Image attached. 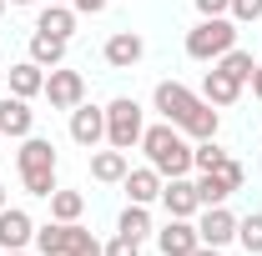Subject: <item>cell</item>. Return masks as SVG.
Returning <instances> with one entry per match:
<instances>
[{
    "instance_id": "obj_28",
    "label": "cell",
    "mask_w": 262,
    "mask_h": 256,
    "mask_svg": "<svg viewBox=\"0 0 262 256\" xmlns=\"http://www.w3.org/2000/svg\"><path fill=\"white\" fill-rule=\"evenodd\" d=\"M212 176L227 186V191H242V181H247V171H242V161H232V156H222L217 166H212Z\"/></svg>"
},
{
    "instance_id": "obj_23",
    "label": "cell",
    "mask_w": 262,
    "mask_h": 256,
    "mask_svg": "<svg viewBox=\"0 0 262 256\" xmlns=\"http://www.w3.org/2000/svg\"><path fill=\"white\" fill-rule=\"evenodd\" d=\"M212 65H217V70H227L232 81H242V86H247V81H252V70H257L252 50H237V45H232V50L222 56V61H212Z\"/></svg>"
},
{
    "instance_id": "obj_37",
    "label": "cell",
    "mask_w": 262,
    "mask_h": 256,
    "mask_svg": "<svg viewBox=\"0 0 262 256\" xmlns=\"http://www.w3.org/2000/svg\"><path fill=\"white\" fill-rule=\"evenodd\" d=\"M51 5H76V0H51Z\"/></svg>"
},
{
    "instance_id": "obj_14",
    "label": "cell",
    "mask_w": 262,
    "mask_h": 256,
    "mask_svg": "<svg viewBox=\"0 0 262 256\" xmlns=\"http://www.w3.org/2000/svg\"><path fill=\"white\" fill-rule=\"evenodd\" d=\"M217 126H222V111H212V100H196L192 116H187L177 131H187L192 141H217Z\"/></svg>"
},
{
    "instance_id": "obj_9",
    "label": "cell",
    "mask_w": 262,
    "mask_h": 256,
    "mask_svg": "<svg viewBox=\"0 0 262 256\" xmlns=\"http://www.w3.org/2000/svg\"><path fill=\"white\" fill-rule=\"evenodd\" d=\"M192 106H196V96L182 86V81H162V86H157V111H162L171 126H182V121L192 116Z\"/></svg>"
},
{
    "instance_id": "obj_3",
    "label": "cell",
    "mask_w": 262,
    "mask_h": 256,
    "mask_svg": "<svg viewBox=\"0 0 262 256\" xmlns=\"http://www.w3.org/2000/svg\"><path fill=\"white\" fill-rule=\"evenodd\" d=\"M141 106L131 96H116L111 106H106V141L116 146V151H131L136 141H141Z\"/></svg>"
},
{
    "instance_id": "obj_8",
    "label": "cell",
    "mask_w": 262,
    "mask_h": 256,
    "mask_svg": "<svg viewBox=\"0 0 262 256\" xmlns=\"http://www.w3.org/2000/svg\"><path fill=\"white\" fill-rule=\"evenodd\" d=\"M71 141L86 146V151H96V141H106V111L76 106V111H71Z\"/></svg>"
},
{
    "instance_id": "obj_38",
    "label": "cell",
    "mask_w": 262,
    "mask_h": 256,
    "mask_svg": "<svg viewBox=\"0 0 262 256\" xmlns=\"http://www.w3.org/2000/svg\"><path fill=\"white\" fill-rule=\"evenodd\" d=\"M10 5H35V0H10Z\"/></svg>"
},
{
    "instance_id": "obj_41",
    "label": "cell",
    "mask_w": 262,
    "mask_h": 256,
    "mask_svg": "<svg viewBox=\"0 0 262 256\" xmlns=\"http://www.w3.org/2000/svg\"><path fill=\"white\" fill-rule=\"evenodd\" d=\"M5 256H26V251H5Z\"/></svg>"
},
{
    "instance_id": "obj_15",
    "label": "cell",
    "mask_w": 262,
    "mask_h": 256,
    "mask_svg": "<svg viewBox=\"0 0 262 256\" xmlns=\"http://www.w3.org/2000/svg\"><path fill=\"white\" fill-rule=\"evenodd\" d=\"M46 91V65H35V61H20V65H10V96H20V100H31Z\"/></svg>"
},
{
    "instance_id": "obj_30",
    "label": "cell",
    "mask_w": 262,
    "mask_h": 256,
    "mask_svg": "<svg viewBox=\"0 0 262 256\" xmlns=\"http://www.w3.org/2000/svg\"><path fill=\"white\" fill-rule=\"evenodd\" d=\"M222 156H227V151H222L217 141H202V146L192 151V166H196V171H212V166H217Z\"/></svg>"
},
{
    "instance_id": "obj_33",
    "label": "cell",
    "mask_w": 262,
    "mask_h": 256,
    "mask_svg": "<svg viewBox=\"0 0 262 256\" xmlns=\"http://www.w3.org/2000/svg\"><path fill=\"white\" fill-rule=\"evenodd\" d=\"M196 10H202V15H227L232 0H196Z\"/></svg>"
},
{
    "instance_id": "obj_1",
    "label": "cell",
    "mask_w": 262,
    "mask_h": 256,
    "mask_svg": "<svg viewBox=\"0 0 262 256\" xmlns=\"http://www.w3.org/2000/svg\"><path fill=\"white\" fill-rule=\"evenodd\" d=\"M141 151L151 156V166H157L162 176H187V171H192V146L182 141V131L171 126V121L141 131Z\"/></svg>"
},
{
    "instance_id": "obj_6",
    "label": "cell",
    "mask_w": 262,
    "mask_h": 256,
    "mask_svg": "<svg viewBox=\"0 0 262 256\" xmlns=\"http://www.w3.org/2000/svg\"><path fill=\"white\" fill-rule=\"evenodd\" d=\"M157 246H162V256H192L196 246H202V236H196V226L187 221V216H171V221L157 231Z\"/></svg>"
},
{
    "instance_id": "obj_4",
    "label": "cell",
    "mask_w": 262,
    "mask_h": 256,
    "mask_svg": "<svg viewBox=\"0 0 262 256\" xmlns=\"http://www.w3.org/2000/svg\"><path fill=\"white\" fill-rule=\"evenodd\" d=\"M40 96L51 100V111H76V106L86 100V75H81V70H61V65H56V70L46 75V91H40Z\"/></svg>"
},
{
    "instance_id": "obj_27",
    "label": "cell",
    "mask_w": 262,
    "mask_h": 256,
    "mask_svg": "<svg viewBox=\"0 0 262 256\" xmlns=\"http://www.w3.org/2000/svg\"><path fill=\"white\" fill-rule=\"evenodd\" d=\"M20 181H26L31 196H46V201H51V191H56V166H46V171H20Z\"/></svg>"
},
{
    "instance_id": "obj_36",
    "label": "cell",
    "mask_w": 262,
    "mask_h": 256,
    "mask_svg": "<svg viewBox=\"0 0 262 256\" xmlns=\"http://www.w3.org/2000/svg\"><path fill=\"white\" fill-rule=\"evenodd\" d=\"M192 256H222V251H217V246H196Z\"/></svg>"
},
{
    "instance_id": "obj_21",
    "label": "cell",
    "mask_w": 262,
    "mask_h": 256,
    "mask_svg": "<svg viewBox=\"0 0 262 256\" xmlns=\"http://www.w3.org/2000/svg\"><path fill=\"white\" fill-rule=\"evenodd\" d=\"M31 61H35V65H51V70H56V65L66 61V40H61V35L35 31V35H31Z\"/></svg>"
},
{
    "instance_id": "obj_32",
    "label": "cell",
    "mask_w": 262,
    "mask_h": 256,
    "mask_svg": "<svg viewBox=\"0 0 262 256\" xmlns=\"http://www.w3.org/2000/svg\"><path fill=\"white\" fill-rule=\"evenodd\" d=\"M106 256H141V241H136V236H121V231H116V241L106 246Z\"/></svg>"
},
{
    "instance_id": "obj_2",
    "label": "cell",
    "mask_w": 262,
    "mask_h": 256,
    "mask_svg": "<svg viewBox=\"0 0 262 256\" xmlns=\"http://www.w3.org/2000/svg\"><path fill=\"white\" fill-rule=\"evenodd\" d=\"M232 45H237V20L232 15H202L187 31V56L192 61H222Z\"/></svg>"
},
{
    "instance_id": "obj_13",
    "label": "cell",
    "mask_w": 262,
    "mask_h": 256,
    "mask_svg": "<svg viewBox=\"0 0 262 256\" xmlns=\"http://www.w3.org/2000/svg\"><path fill=\"white\" fill-rule=\"evenodd\" d=\"M141 56H146V45H141L136 31H116L111 40H106V65H116V70H131Z\"/></svg>"
},
{
    "instance_id": "obj_40",
    "label": "cell",
    "mask_w": 262,
    "mask_h": 256,
    "mask_svg": "<svg viewBox=\"0 0 262 256\" xmlns=\"http://www.w3.org/2000/svg\"><path fill=\"white\" fill-rule=\"evenodd\" d=\"M0 206H5V186H0Z\"/></svg>"
},
{
    "instance_id": "obj_26",
    "label": "cell",
    "mask_w": 262,
    "mask_h": 256,
    "mask_svg": "<svg viewBox=\"0 0 262 256\" xmlns=\"http://www.w3.org/2000/svg\"><path fill=\"white\" fill-rule=\"evenodd\" d=\"M227 196H232V191L212 176V171H202V181H196V201H202V206H222Z\"/></svg>"
},
{
    "instance_id": "obj_10",
    "label": "cell",
    "mask_w": 262,
    "mask_h": 256,
    "mask_svg": "<svg viewBox=\"0 0 262 256\" xmlns=\"http://www.w3.org/2000/svg\"><path fill=\"white\" fill-rule=\"evenodd\" d=\"M35 126V111L26 106L20 96H0V136H15V141H26Z\"/></svg>"
},
{
    "instance_id": "obj_16",
    "label": "cell",
    "mask_w": 262,
    "mask_h": 256,
    "mask_svg": "<svg viewBox=\"0 0 262 256\" xmlns=\"http://www.w3.org/2000/svg\"><path fill=\"white\" fill-rule=\"evenodd\" d=\"M242 96V81H232L227 70H207V81H202V100H212V106H232V100Z\"/></svg>"
},
{
    "instance_id": "obj_35",
    "label": "cell",
    "mask_w": 262,
    "mask_h": 256,
    "mask_svg": "<svg viewBox=\"0 0 262 256\" xmlns=\"http://www.w3.org/2000/svg\"><path fill=\"white\" fill-rule=\"evenodd\" d=\"M252 96L262 100V65H257V70H252Z\"/></svg>"
},
{
    "instance_id": "obj_25",
    "label": "cell",
    "mask_w": 262,
    "mask_h": 256,
    "mask_svg": "<svg viewBox=\"0 0 262 256\" xmlns=\"http://www.w3.org/2000/svg\"><path fill=\"white\" fill-rule=\"evenodd\" d=\"M237 241L247 246V256H262V216H242L237 221Z\"/></svg>"
},
{
    "instance_id": "obj_17",
    "label": "cell",
    "mask_w": 262,
    "mask_h": 256,
    "mask_svg": "<svg viewBox=\"0 0 262 256\" xmlns=\"http://www.w3.org/2000/svg\"><path fill=\"white\" fill-rule=\"evenodd\" d=\"M71 231H76V221H51L35 231V246H40V256H66V246H71Z\"/></svg>"
},
{
    "instance_id": "obj_34",
    "label": "cell",
    "mask_w": 262,
    "mask_h": 256,
    "mask_svg": "<svg viewBox=\"0 0 262 256\" xmlns=\"http://www.w3.org/2000/svg\"><path fill=\"white\" fill-rule=\"evenodd\" d=\"M76 10H86V15H96V10H106V0H76Z\"/></svg>"
},
{
    "instance_id": "obj_5",
    "label": "cell",
    "mask_w": 262,
    "mask_h": 256,
    "mask_svg": "<svg viewBox=\"0 0 262 256\" xmlns=\"http://www.w3.org/2000/svg\"><path fill=\"white\" fill-rule=\"evenodd\" d=\"M196 236H202V246H227V241H237V216H232L227 206H207L202 211V221H196Z\"/></svg>"
},
{
    "instance_id": "obj_11",
    "label": "cell",
    "mask_w": 262,
    "mask_h": 256,
    "mask_svg": "<svg viewBox=\"0 0 262 256\" xmlns=\"http://www.w3.org/2000/svg\"><path fill=\"white\" fill-rule=\"evenodd\" d=\"M162 206L171 211V216H187V221L202 211V201H196V186L187 181V176H171V181L162 186Z\"/></svg>"
},
{
    "instance_id": "obj_18",
    "label": "cell",
    "mask_w": 262,
    "mask_h": 256,
    "mask_svg": "<svg viewBox=\"0 0 262 256\" xmlns=\"http://www.w3.org/2000/svg\"><path fill=\"white\" fill-rule=\"evenodd\" d=\"M35 31L71 40V31H76V10H71V5H46V10H40V20H35Z\"/></svg>"
},
{
    "instance_id": "obj_29",
    "label": "cell",
    "mask_w": 262,
    "mask_h": 256,
    "mask_svg": "<svg viewBox=\"0 0 262 256\" xmlns=\"http://www.w3.org/2000/svg\"><path fill=\"white\" fill-rule=\"evenodd\" d=\"M66 256H106V246H101L86 226H76V231H71V246H66Z\"/></svg>"
},
{
    "instance_id": "obj_20",
    "label": "cell",
    "mask_w": 262,
    "mask_h": 256,
    "mask_svg": "<svg viewBox=\"0 0 262 256\" xmlns=\"http://www.w3.org/2000/svg\"><path fill=\"white\" fill-rule=\"evenodd\" d=\"M20 171H46V166H56V146L51 141H40V136H26V146H20Z\"/></svg>"
},
{
    "instance_id": "obj_19",
    "label": "cell",
    "mask_w": 262,
    "mask_h": 256,
    "mask_svg": "<svg viewBox=\"0 0 262 256\" xmlns=\"http://www.w3.org/2000/svg\"><path fill=\"white\" fill-rule=\"evenodd\" d=\"M126 151H116V146H111V151H96V156H91V176H96V181H126Z\"/></svg>"
},
{
    "instance_id": "obj_24",
    "label": "cell",
    "mask_w": 262,
    "mask_h": 256,
    "mask_svg": "<svg viewBox=\"0 0 262 256\" xmlns=\"http://www.w3.org/2000/svg\"><path fill=\"white\" fill-rule=\"evenodd\" d=\"M121 236H136V241H146V236H151V216H146V206H136V201H131L126 211H121Z\"/></svg>"
},
{
    "instance_id": "obj_22",
    "label": "cell",
    "mask_w": 262,
    "mask_h": 256,
    "mask_svg": "<svg viewBox=\"0 0 262 256\" xmlns=\"http://www.w3.org/2000/svg\"><path fill=\"white\" fill-rule=\"evenodd\" d=\"M81 211H86V196L81 191H61V186L51 191V216L56 221H81Z\"/></svg>"
},
{
    "instance_id": "obj_31",
    "label": "cell",
    "mask_w": 262,
    "mask_h": 256,
    "mask_svg": "<svg viewBox=\"0 0 262 256\" xmlns=\"http://www.w3.org/2000/svg\"><path fill=\"white\" fill-rule=\"evenodd\" d=\"M237 25H247V20H262V0H232V10H227Z\"/></svg>"
},
{
    "instance_id": "obj_7",
    "label": "cell",
    "mask_w": 262,
    "mask_h": 256,
    "mask_svg": "<svg viewBox=\"0 0 262 256\" xmlns=\"http://www.w3.org/2000/svg\"><path fill=\"white\" fill-rule=\"evenodd\" d=\"M26 241H35V221L20 206H0V251H20Z\"/></svg>"
},
{
    "instance_id": "obj_39",
    "label": "cell",
    "mask_w": 262,
    "mask_h": 256,
    "mask_svg": "<svg viewBox=\"0 0 262 256\" xmlns=\"http://www.w3.org/2000/svg\"><path fill=\"white\" fill-rule=\"evenodd\" d=\"M5 5H10V0H0V15H5Z\"/></svg>"
},
{
    "instance_id": "obj_12",
    "label": "cell",
    "mask_w": 262,
    "mask_h": 256,
    "mask_svg": "<svg viewBox=\"0 0 262 256\" xmlns=\"http://www.w3.org/2000/svg\"><path fill=\"white\" fill-rule=\"evenodd\" d=\"M126 196L136 201V206H151V201H162V171L157 166H136V171H126Z\"/></svg>"
}]
</instances>
